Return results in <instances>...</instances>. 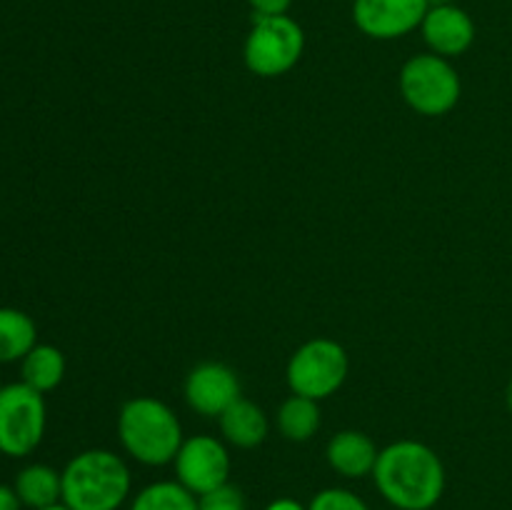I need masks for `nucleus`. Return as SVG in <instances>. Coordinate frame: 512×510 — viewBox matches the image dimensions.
<instances>
[{
    "label": "nucleus",
    "instance_id": "obj_1",
    "mask_svg": "<svg viewBox=\"0 0 512 510\" xmlns=\"http://www.w3.org/2000/svg\"><path fill=\"white\" fill-rule=\"evenodd\" d=\"M373 478L380 495L398 510H430L445 490L438 453L418 440H398L380 450Z\"/></svg>",
    "mask_w": 512,
    "mask_h": 510
},
{
    "label": "nucleus",
    "instance_id": "obj_2",
    "mask_svg": "<svg viewBox=\"0 0 512 510\" xmlns=\"http://www.w3.org/2000/svg\"><path fill=\"white\" fill-rule=\"evenodd\" d=\"M128 493V465L110 450H85L63 470V503L70 510H118Z\"/></svg>",
    "mask_w": 512,
    "mask_h": 510
},
{
    "label": "nucleus",
    "instance_id": "obj_3",
    "mask_svg": "<svg viewBox=\"0 0 512 510\" xmlns=\"http://www.w3.org/2000/svg\"><path fill=\"white\" fill-rule=\"evenodd\" d=\"M118 435L123 448L145 465L170 463L183 445L178 415L155 398L128 400L118 415Z\"/></svg>",
    "mask_w": 512,
    "mask_h": 510
},
{
    "label": "nucleus",
    "instance_id": "obj_4",
    "mask_svg": "<svg viewBox=\"0 0 512 510\" xmlns=\"http://www.w3.org/2000/svg\"><path fill=\"white\" fill-rule=\"evenodd\" d=\"M305 50V33L290 15H253L243 58L250 73L278 78L298 65Z\"/></svg>",
    "mask_w": 512,
    "mask_h": 510
},
{
    "label": "nucleus",
    "instance_id": "obj_5",
    "mask_svg": "<svg viewBox=\"0 0 512 510\" xmlns=\"http://www.w3.org/2000/svg\"><path fill=\"white\" fill-rule=\"evenodd\" d=\"M460 90V75L443 55H415L400 70V93L420 115L435 118L450 113L458 105Z\"/></svg>",
    "mask_w": 512,
    "mask_h": 510
},
{
    "label": "nucleus",
    "instance_id": "obj_6",
    "mask_svg": "<svg viewBox=\"0 0 512 510\" xmlns=\"http://www.w3.org/2000/svg\"><path fill=\"white\" fill-rule=\"evenodd\" d=\"M348 353L328 338L308 340L295 350L288 363V385L295 395L323 400L330 398L348 378Z\"/></svg>",
    "mask_w": 512,
    "mask_h": 510
},
{
    "label": "nucleus",
    "instance_id": "obj_7",
    "mask_svg": "<svg viewBox=\"0 0 512 510\" xmlns=\"http://www.w3.org/2000/svg\"><path fill=\"white\" fill-rule=\"evenodd\" d=\"M45 433L43 393L25 383L0 388V453L23 458L33 453Z\"/></svg>",
    "mask_w": 512,
    "mask_h": 510
},
{
    "label": "nucleus",
    "instance_id": "obj_8",
    "mask_svg": "<svg viewBox=\"0 0 512 510\" xmlns=\"http://www.w3.org/2000/svg\"><path fill=\"white\" fill-rule=\"evenodd\" d=\"M173 463L178 483L198 498L228 483L230 455L213 435H195L183 440Z\"/></svg>",
    "mask_w": 512,
    "mask_h": 510
},
{
    "label": "nucleus",
    "instance_id": "obj_9",
    "mask_svg": "<svg viewBox=\"0 0 512 510\" xmlns=\"http://www.w3.org/2000/svg\"><path fill=\"white\" fill-rule=\"evenodd\" d=\"M430 0H355L353 20L360 33L375 40H395L423 25Z\"/></svg>",
    "mask_w": 512,
    "mask_h": 510
},
{
    "label": "nucleus",
    "instance_id": "obj_10",
    "mask_svg": "<svg viewBox=\"0 0 512 510\" xmlns=\"http://www.w3.org/2000/svg\"><path fill=\"white\" fill-rule=\"evenodd\" d=\"M238 398V375L223 363H200L185 380V400L205 418H220Z\"/></svg>",
    "mask_w": 512,
    "mask_h": 510
},
{
    "label": "nucleus",
    "instance_id": "obj_11",
    "mask_svg": "<svg viewBox=\"0 0 512 510\" xmlns=\"http://www.w3.org/2000/svg\"><path fill=\"white\" fill-rule=\"evenodd\" d=\"M420 30H423V38L428 43V48L435 55H443V58L463 55L475 40L473 18L463 8L450 3L430 5Z\"/></svg>",
    "mask_w": 512,
    "mask_h": 510
},
{
    "label": "nucleus",
    "instance_id": "obj_12",
    "mask_svg": "<svg viewBox=\"0 0 512 510\" xmlns=\"http://www.w3.org/2000/svg\"><path fill=\"white\" fill-rule=\"evenodd\" d=\"M325 455L335 473L345 475V478H363V475H373L380 450L360 430H343L330 438Z\"/></svg>",
    "mask_w": 512,
    "mask_h": 510
},
{
    "label": "nucleus",
    "instance_id": "obj_13",
    "mask_svg": "<svg viewBox=\"0 0 512 510\" xmlns=\"http://www.w3.org/2000/svg\"><path fill=\"white\" fill-rule=\"evenodd\" d=\"M220 430L228 443L238 448H255L268 438V418L253 400L238 398L220 415Z\"/></svg>",
    "mask_w": 512,
    "mask_h": 510
},
{
    "label": "nucleus",
    "instance_id": "obj_14",
    "mask_svg": "<svg viewBox=\"0 0 512 510\" xmlns=\"http://www.w3.org/2000/svg\"><path fill=\"white\" fill-rule=\"evenodd\" d=\"M15 493H18L20 503L33 510L63 503V473L53 470L50 465H28L15 478Z\"/></svg>",
    "mask_w": 512,
    "mask_h": 510
},
{
    "label": "nucleus",
    "instance_id": "obj_15",
    "mask_svg": "<svg viewBox=\"0 0 512 510\" xmlns=\"http://www.w3.org/2000/svg\"><path fill=\"white\" fill-rule=\"evenodd\" d=\"M35 348V323L15 308H0V363L23 360Z\"/></svg>",
    "mask_w": 512,
    "mask_h": 510
},
{
    "label": "nucleus",
    "instance_id": "obj_16",
    "mask_svg": "<svg viewBox=\"0 0 512 510\" xmlns=\"http://www.w3.org/2000/svg\"><path fill=\"white\" fill-rule=\"evenodd\" d=\"M278 428L293 443H305L320 428V408L318 400L305 398V395H290L278 410Z\"/></svg>",
    "mask_w": 512,
    "mask_h": 510
},
{
    "label": "nucleus",
    "instance_id": "obj_17",
    "mask_svg": "<svg viewBox=\"0 0 512 510\" xmlns=\"http://www.w3.org/2000/svg\"><path fill=\"white\" fill-rule=\"evenodd\" d=\"M65 375V358L53 345H35L23 358V383L38 393H48L60 385Z\"/></svg>",
    "mask_w": 512,
    "mask_h": 510
},
{
    "label": "nucleus",
    "instance_id": "obj_18",
    "mask_svg": "<svg viewBox=\"0 0 512 510\" xmlns=\"http://www.w3.org/2000/svg\"><path fill=\"white\" fill-rule=\"evenodd\" d=\"M130 510H198V495L178 480H160L140 490Z\"/></svg>",
    "mask_w": 512,
    "mask_h": 510
},
{
    "label": "nucleus",
    "instance_id": "obj_19",
    "mask_svg": "<svg viewBox=\"0 0 512 510\" xmlns=\"http://www.w3.org/2000/svg\"><path fill=\"white\" fill-rule=\"evenodd\" d=\"M308 510H370L363 498L345 488H328L320 490L313 500H310Z\"/></svg>",
    "mask_w": 512,
    "mask_h": 510
},
{
    "label": "nucleus",
    "instance_id": "obj_20",
    "mask_svg": "<svg viewBox=\"0 0 512 510\" xmlns=\"http://www.w3.org/2000/svg\"><path fill=\"white\" fill-rule=\"evenodd\" d=\"M198 510H245V498L235 485L225 483L210 493L200 495Z\"/></svg>",
    "mask_w": 512,
    "mask_h": 510
},
{
    "label": "nucleus",
    "instance_id": "obj_21",
    "mask_svg": "<svg viewBox=\"0 0 512 510\" xmlns=\"http://www.w3.org/2000/svg\"><path fill=\"white\" fill-rule=\"evenodd\" d=\"M253 15H288L293 0H248Z\"/></svg>",
    "mask_w": 512,
    "mask_h": 510
},
{
    "label": "nucleus",
    "instance_id": "obj_22",
    "mask_svg": "<svg viewBox=\"0 0 512 510\" xmlns=\"http://www.w3.org/2000/svg\"><path fill=\"white\" fill-rule=\"evenodd\" d=\"M20 498L15 493V488H8V485H0V510H20Z\"/></svg>",
    "mask_w": 512,
    "mask_h": 510
},
{
    "label": "nucleus",
    "instance_id": "obj_23",
    "mask_svg": "<svg viewBox=\"0 0 512 510\" xmlns=\"http://www.w3.org/2000/svg\"><path fill=\"white\" fill-rule=\"evenodd\" d=\"M265 510H308V508L293 498H278V500H273V503H270Z\"/></svg>",
    "mask_w": 512,
    "mask_h": 510
},
{
    "label": "nucleus",
    "instance_id": "obj_24",
    "mask_svg": "<svg viewBox=\"0 0 512 510\" xmlns=\"http://www.w3.org/2000/svg\"><path fill=\"white\" fill-rule=\"evenodd\" d=\"M505 403H508V410L512 413V380L508 383V393H505Z\"/></svg>",
    "mask_w": 512,
    "mask_h": 510
},
{
    "label": "nucleus",
    "instance_id": "obj_25",
    "mask_svg": "<svg viewBox=\"0 0 512 510\" xmlns=\"http://www.w3.org/2000/svg\"><path fill=\"white\" fill-rule=\"evenodd\" d=\"M43 510H70V508L65 503H55V505H50V508H43Z\"/></svg>",
    "mask_w": 512,
    "mask_h": 510
},
{
    "label": "nucleus",
    "instance_id": "obj_26",
    "mask_svg": "<svg viewBox=\"0 0 512 510\" xmlns=\"http://www.w3.org/2000/svg\"><path fill=\"white\" fill-rule=\"evenodd\" d=\"M395 510H398V508H395Z\"/></svg>",
    "mask_w": 512,
    "mask_h": 510
}]
</instances>
